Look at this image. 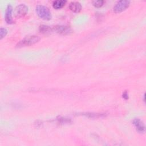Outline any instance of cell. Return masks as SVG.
Masks as SVG:
<instances>
[{"label": "cell", "mask_w": 146, "mask_h": 146, "mask_svg": "<svg viewBox=\"0 0 146 146\" xmlns=\"http://www.w3.org/2000/svg\"><path fill=\"white\" fill-rule=\"evenodd\" d=\"M36 12L39 17L43 20L48 21L51 19V14L50 11L47 7L43 5H37L36 7Z\"/></svg>", "instance_id": "6da1fadb"}, {"label": "cell", "mask_w": 146, "mask_h": 146, "mask_svg": "<svg viewBox=\"0 0 146 146\" xmlns=\"http://www.w3.org/2000/svg\"><path fill=\"white\" fill-rule=\"evenodd\" d=\"M69 8L74 13H79L82 9V5L78 2H71L69 5Z\"/></svg>", "instance_id": "ba28073f"}, {"label": "cell", "mask_w": 146, "mask_h": 146, "mask_svg": "<svg viewBox=\"0 0 146 146\" xmlns=\"http://www.w3.org/2000/svg\"><path fill=\"white\" fill-rule=\"evenodd\" d=\"M53 30L56 33L62 35L70 34L72 31L70 27L64 25H56L54 27Z\"/></svg>", "instance_id": "5b68a950"}, {"label": "cell", "mask_w": 146, "mask_h": 146, "mask_svg": "<svg viewBox=\"0 0 146 146\" xmlns=\"http://www.w3.org/2000/svg\"><path fill=\"white\" fill-rule=\"evenodd\" d=\"M123 98L124 99H128V94L127 93V92H124L123 94Z\"/></svg>", "instance_id": "5bb4252c"}, {"label": "cell", "mask_w": 146, "mask_h": 146, "mask_svg": "<svg viewBox=\"0 0 146 146\" xmlns=\"http://www.w3.org/2000/svg\"><path fill=\"white\" fill-rule=\"evenodd\" d=\"M66 1L64 0H58L55 1L52 3V6L55 9L58 10L62 8L66 4Z\"/></svg>", "instance_id": "9c48e42d"}, {"label": "cell", "mask_w": 146, "mask_h": 146, "mask_svg": "<svg viewBox=\"0 0 146 146\" xmlns=\"http://www.w3.org/2000/svg\"><path fill=\"white\" fill-rule=\"evenodd\" d=\"M83 115H86V116L90 118H98L104 116V115L102 113H86V114H83Z\"/></svg>", "instance_id": "8fae6325"}, {"label": "cell", "mask_w": 146, "mask_h": 146, "mask_svg": "<svg viewBox=\"0 0 146 146\" xmlns=\"http://www.w3.org/2000/svg\"><path fill=\"white\" fill-rule=\"evenodd\" d=\"M40 38L37 35H29L26 36L22 40H21L17 45V47H21L23 46H29L33 45L39 40Z\"/></svg>", "instance_id": "7a4b0ae2"}, {"label": "cell", "mask_w": 146, "mask_h": 146, "mask_svg": "<svg viewBox=\"0 0 146 146\" xmlns=\"http://www.w3.org/2000/svg\"><path fill=\"white\" fill-rule=\"evenodd\" d=\"M7 33V31L5 28L1 27L0 30V38L1 39H2L3 37H5Z\"/></svg>", "instance_id": "4fadbf2b"}, {"label": "cell", "mask_w": 146, "mask_h": 146, "mask_svg": "<svg viewBox=\"0 0 146 146\" xmlns=\"http://www.w3.org/2000/svg\"><path fill=\"white\" fill-rule=\"evenodd\" d=\"M130 1L127 0H121L118 1L113 7V11L115 13H119L124 11L129 6Z\"/></svg>", "instance_id": "3957f363"}, {"label": "cell", "mask_w": 146, "mask_h": 146, "mask_svg": "<svg viewBox=\"0 0 146 146\" xmlns=\"http://www.w3.org/2000/svg\"><path fill=\"white\" fill-rule=\"evenodd\" d=\"M133 124L136 128V130L140 133H143L145 132V126L142 121L139 119L136 118L133 120Z\"/></svg>", "instance_id": "52a82bcc"}, {"label": "cell", "mask_w": 146, "mask_h": 146, "mask_svg": "<svg viewBox=\"0 0 146 146\" xmlns=\"http://www.w3.org/2000/svg\"><path fill=\"white\" fill-rule=\"evenodd\" d=\"M39 30L40 33H42L43 34H48V33H50L52 31V29L50 26H48L47 25H42L39 26Z\"/></svg>", "instance_id": "30bf717a"}, {"label": "cell", "mask_w": 146, "mask_h": 146, "mask_svg": "<svg viewBox=\"0 0 146 146\" xmlns=\"http://www.w3.org/2000/svg\"><path fill=\"white\" fill-rule=\"evenodd\" d=\"M28 12V7L25 4H20L18 5L14 9V14L16 18H20L23 17Z\"/></svg>", "instance_id": "277c9868"}, {"label": "cell", "mask_w": 146, "mask_h": 146, "mask_svg": "<svg viewBox=\"0 0 146 146\" xmlns=\"http://www.w3.org/2000/svg\"><path fill=\"white\" fill-rule=\"evenodd\" d=\"M12 11H13V7L11 5L9 4L6 9L5 16V21L8 24H11L13 23V20L12 19Z\"/></svg>", "instance_id": "8992f818"}, {"label": "cell", "mask_w": 146, "mask_h": 146, "mask_svg": "<svg viewBox=\"0 0 146 146\" xmlns=\"http://www.w3.org/2000/svg\"><path fill=\"white\" fill-rule=\"evenodd\" d=\"M104 3V1L102 0H98V1H94L92 2L93 5L96 7H100L103 6V3Z\"/></svg>", "instance_id": "7c38bea8"}]
</instances>
